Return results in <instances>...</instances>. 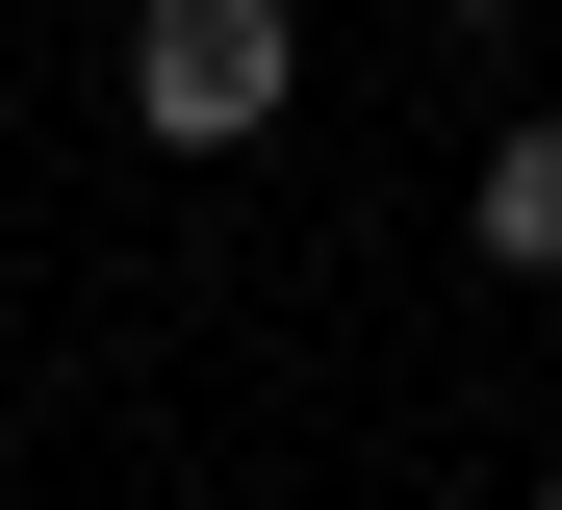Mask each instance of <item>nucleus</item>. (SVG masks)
Here are the masks:
<instances>
[{
    "label": "nucleus",
    "mask_w": 562,
    "mask_h": 510,
    "mask_svg": "<svg viewBox=\"0 0 562 510\" xmlns=\"http://www.w3.org/2000/svg\"><path fill=\"white\" fill-rule=\"evenodd\" d=\"M281 102H307V26L281 0H128V128L154 154H256Z\"/></svg>",
    "instance_id": "1"
},
{
    "label": "nucleus",
    "mask_w": 562,
    "mask_h": 510,
    "mask_svg": "<svg viewBox=\"0 0 562 510\" xmlns=\"http://www.w3.org/2000/svg\"><path fill=\"white\" fill-rule=\"evenodd\" d=\"M460 230H486L512 281H562V128H486V179H460Z\"/></svg>",
    "instance_id": "2"
},
{
    "label": "nucleus",
    "mask_w": 562,
    "mask_h": 510,
    "mask_svg": "<svg viewBox=\"0 0 562 510\" xmlns=\"http://www.w3.org/2000/svg\"><path fill=\"white\" fill-rule=\"evenodd\" d=\"M460 26H512V0H460Z\"/></svg>",
    "instance_id": "3"
},
{
    "label": "nucleus",
    "mask_w": 562,
    "mask_h": 510,
    "mask_svg": "<svg viewBox=\"0 0 562 510\" xmlns=\"http://www.w3.org/2000/svg\"><path fill=\"white\" fill-rule=\"evenodd\" d=\"M537 510H562V460H537Z\"/></svg>",
    "instance_id": "4"
}]
</instances>
